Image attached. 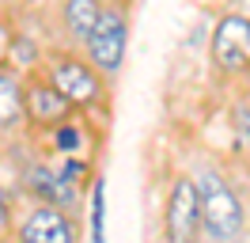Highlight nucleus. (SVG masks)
<instances>
[{
    "instance_id": "6",
    "label": "nucleus",
    "mask_w": 250,
    "mask_h": 243,
    "mask_svg": "<svg viewBox=\"0 0 250 243\" xmlns=\"http://www.w3.org/2000/svg\"><path fill=\"white\" fill-rule=\"evenodd\" d=\"M80 53L114 84L118 73L125 69V53H129V12L125 8H103L95 30L80 46Z\"/></svg>"
},
{
    "instance_id": "8",
    "label": "nucleus",
    "mask_w": 250,
    "mask_h": 243,
    "mask_svg": "<svg viewBox=\"0 0 250 243\" xmlns=\"http://www.w3.org/2000/svg\"><path fill=\"white\" fill-rule=\"evenodd\" d=\"M23 110H27V133L34 137L49 133L53 125H61L68 118H76V106L53 88V80L42 69L23 76Z\"/></svg>"
},
{
    "instance_id": "17",
    "label": "nucleus",
    "mask_w": 250,
    "mask_h": 243,
    "mask_svg": "<svg viewBox=\"0 0 250 243\" xmlns=\"http://www.w3.org/2000/svg\"><path fill=\"white\" fill-rule=\"evenodd\" d=\"M19 8H34V4H38V0H16Z\"/></svg>"
},
{
    "instance_id": "16",
    "label": "nucleus",
    "mask_w": 250,
    "mask_h": 243,
    "mask_svg": "<svg viewBox=\"0 0 250 243\" xmlns=\"http://www.w3.org/2000/svg\"><path fill=\"white\" fill-rule=\"evenodd\" d=\"M99 4H103V8H125V12H129L133 0H99Z\"/></svg>"
},
{
    "instance_id": "11",
    "label": "nucleus",
    "mask_w": 250,
    "mask_h": 243,
    "mask_svg": "<svg viewBox=\"0 0 250 243\" xmlns=\"http://www.w3.org/2000/svg\"><path fill=\"white\" fill-rule=\"evenodd\" d=\"M42 141L53 152H61V156H87V160L95 156L91 152V118H83V114L53 125L49 133H42Z\"/></svg>"
},
{
    "instance_id": "12",
    "label": "nucleus",
    "mask_w": 250,
    "mask_h": 243,
    "mask_svg": "<svg viewBox=\"0 0 250 243\" xmlns=\"http://www.w3.org/2000/svg\"><path fill=\"white\" fill-rule=\"evenodd\" d=\"M19 182H16V171L12 175H4L0 171V243L12 240V228L19 220Z\"/></svg>"
},
{
    "instance_id": "18",
    "label": "nucleus",
    "mask_w": 250,
    "mask_h": 243,
    "mask_svg": "<svg viewBox=\"0 0 250 243\" xmlns=\"http://www.w3.org/2000/svg\"><path fill=\"white\" fill-rule=\"evenodd\" d=\"M201 243H224V240H201Z\"/></svg>"
},
{
    "instance_id": "20",
    "label": "nucleus",
    "mask_w": 250,
    "mask_h": 243,
    "mask_svg": "<svg viewBox=\"0 0 250 243\" xmlns=\"http://www.w3.org/2000/svg\"><path fill=\"white\" fill-rule=\"evenodd\" d=\"M0 4H4V0H0Z\"/></svg>"
},
{
    "instance_id": "1",
    "label": "nucleus",
    "mask_w": 250,
    "mask_h": 243,
    "mask_svg": "<svg viewBox=\"0 0 250 243\" xmlns=\"http://www.w3.org/2000/svg\"><path fill=\"white\" fill-rule=\"evenodd\" d=\"M42 73L53 80V88L61 91L68 103L76 106V114L91 122L110 118V103H114V84L95 69L80 49H64V46H49L42 57Z\"/></svg>"
},
{
    "instance_id": "13",
    "label": "nucleus",
    "mask_w": 250,
    "mask_h": 243,
    "mask_svg": "<svg viewBox=\"0 0 250 243\" xmlns=\"http://www.w3.org/2000/svg\"><path fill=\"white\" fill-rule=\"evenodd\" d=\"M103 220H106V182H103V175H95L91 186H87V228H91V243L106 240Z\"/></svg>"
},
{
    "instance_id": "4",
    "label": "nucleus",
    "mask_w": 250,
    "mask_h": 243,
    "mask_svg": "<svg viewBox=\"0 0 250 243\" xmlns=\"http://www.w3.org/2000/svg\"><path fill=\"white\" fill-rule=\"evenodd\" d=\"M16 182H19V194L27 201H42V205H57L64 213H76L83 209L87 201V190L72 182L68 175L61 171V164H49V160H19L16 164Z\"/></svg>"
},
{
    "instance_id": "2",
    "label": "nucleus",
    "mask_w": 250,
    "mask_h": 243,
    "mask_svg": "<svg viewBox=\"0 0 250 243\" xmlns=\"http://www.w3.org/2000/svg\"><path fill=\"white\" fill-rule=\"evenodd\" d=\"M197 201H201V232L205 240L239 243L247 236V205L235 190V182L220 167H201L197 175Z\"/></svg>"
},
{
    "instance_id": "14",
    "label": "nucleus",
    "mask_w": 250,
    "mask_h": 243,
    "mask_svg": "<svg viewBox=\"0 0 250 243\" xmlns=\"http://www.w3.org/2000/svg\"><path fill=\"white\" fill-rule=\"evenodd\" d=\"M19 19L8 4H0V69H8V57H12V42H16Z\"/></svg>"
},
{
    "instance_id": "19",
    "label": "nucleus",
    "mask_w": 250,
    "mask_h": 243,
    "mask_svg": "<svg viewBox=\"0 0 250 243\" xmlns=\"http://www.w3.org/2000/svg\"><path fill=\"white\" fill-rule=\"evenodd\" d=\"M4 243H12V240H4Z\"/></svg>"
},
{
    "instance_id": "7",
    "label": "nucleus",
    "mask_w": 250,
    "mask_h": 243,
    "mask_svg": "<svg viewBox=\"0 0 250 243\" xmlns=\"http://www.w3.org/2000/svg\"><path fill=\"white\" fill-rule=\"evenodd\" d=\"M12 243H83L80 217L57 209V205L27 201V209L19 213L16 228H12Z\"/></svg>"
},
{
    "instance_id": "5",
    "label": "nucleus",
    "mask_w": 250,
    "mask_h": 243,
    "mask_svg": "<svg viewBox=\"0 0 250 243\" xmlns=\"http://www.w3.org/2000/svg\"><path fill=\"white\" fill-rule=\"evenodd\" d=\"M201 201H197V182L189 171H178L167 182L163 194V236L159 243H201Z\"/></svg>"
},
{
    "instance_id": "3",
    "label": "nucleus",
    "mask_w": 250,
    "mask_h": 243,
    "mask_svg": "<svg viewBox=\"0 0 250 243\" xmlns=\"http://www.w3.org/2000/svg\"><path fill=\"white\" fill-rule=\"evenodd\" d=\"M208 65L212 76L224 84L250 80V15L224 12L208 34Z\"/></svg>"
},
{
    "instance_id": "10",
    "label": "nucleus",
    "mask_w": 250,
    "mask_h": 243,
    "mask_svg": "<svg viewBox=\"0 0 250 243\" xmlns=\"http://www.w3.org/2000/svg\"><path fill=\"white\" fill-rule=\"evenodd\" d=\"M27 133V110H23V76L16 69H0V141Z\"/></svg>"
},
{
    "instance_id": "9",
    "label": "nucleus",
    "mask_w": 250,
    "mask_h": 243,
    "mask_svg": "<svg viewBox=\"0 0 250 243\" xmlns=\"http://www.w3.org/2000/svg\"><path fill=\"white\" fill-rule=\"evenodd\" d=\"M53 15H57V30H61V38H68V46L80 49L83 38H87V34L95 30V23H99L103 4H99V0H57Z\"/></svg>"
},
{
    "instance_id": "15",
    "label": "nucleus",
    "mask_w": 250,
    "mask_h": 243,
    "mask_svg": "<svg viewBox=\"0 0 250 243\" xmlns=\"http://www.w3.org/2000/svg\"><path fill=\"white\" fill-rule=\"evenodd\" d=\"M231 122H235V133L247 137V145H250V99H247V106L239 103V106L231 110Z\"/></svg>"
}]
</instances>
